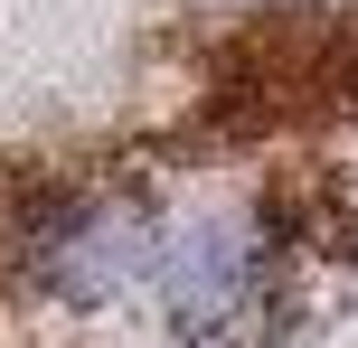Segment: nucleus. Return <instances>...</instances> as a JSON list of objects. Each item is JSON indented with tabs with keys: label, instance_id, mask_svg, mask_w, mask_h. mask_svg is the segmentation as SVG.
I'll use <instances>...</instances> for the list:
<instances>
[{
	"label": "nucleus",
	"instance_id": "f257e3e1",
	"mask_svg": "<svg viewBox=\"0 0 358 348\" xmlns=\"http://www.w3.org/2000/svg\"><path fill=\"white\" fill-rule=\"evenodd\" d=\"M255 282H264V245L236 217H198V226H170L161 236V301H179L198 330L236 320L255 301Z\"/></svg>",
	"mask_w": 358,
	"mask_h": 348
}]
</instances>
